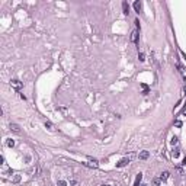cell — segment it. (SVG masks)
<instances>
[{"instance_id":"obj_1","label":"cell","mask_w":186,"mask_h":186,"mask_svg":"<svg viewBox=\"0 0 186 186\" xmlns=\"http://www.w3.org/2000/svg\"><path fill=\"white\" fill-rule=\"evenodd\" d=\"M87 167H93V169H97V166H99V163H97V160L96 158H92V157H89L87 158V163H84Z\"/></svg>"},{"instance_id":"obj_2","label":"cell","mask_w":186,"mask_h":186,"mask_svg":"<svg viewBox=\"0 0 186 186\" xmlns=\"http://www.w3.org/2000/svg\"><path fill=\"white\" fill-rule=\"evenodd\" d=\"M10 86H12L13 89H16V90H20V89L23 87V83L15 79V80H12V81H10Z\"/></svg>"},{"instance_id":"obj_3","label":"cell","mask_w":186,"mask_h":186,"mask_svg":"<svg viewBox=\"0 0 186 186\" xmlns=\"http://www.w3.org/2000/svg\"><path fill=\"white\" fill-rule=\"evenodd\" d=\"M131 158H132V154H131L129 157H125V158H122L121 162H118V163H116V167H124V166H126V164L129 163V160H131Z\"/></svg>"},{"instance_id":"obj_4","label":"cell","mask_w":186,"mask_h":186,"mask_svg":"<svg viewBox=\"0 0 186 186\" xmlns=\"http://www.w3.org/2000/svg\"><path fill=\"white\" fill-rule=\"evenodd\" d=\"M131 42H134V44L138 42V29H134L131 32Z\"/></svg>"},{"instance_id":"obj_5","label":"cell","mask_w":186,"mask_h":186,"mask_svg":"<svg viewBox=\"0 0 186 186\" xmlns=\"http://www.w3.org/2000/svg\"><path fill=\"white\" fill-rule=\"evenodd\" d=\"M148 157H150V153H148V151H147V150H144V151H141V153L138 154V158H140V160H147Z\"/></svg>"},{"instance_id":"obj_6","label":"cell","mask_w":186,"mask_h":186,"mask_svg":"<svg viewBox=\"0 0 186 186\" xmlns=\"http://www.w3.org/2000/svg\"><path fill=\"white\" fill-rule=\"evenodd\" d=\"M122 10H124V15H128L129 13V6L126 2H122Z\"/></svg>"},{"instance_id":"obj_7","label":"cell","mask_w":186,"mask_h":186,"mask_svg":"<svg viewBox=\"0 0 186 186\" xmlns=\"http://www.w3.org/2000/svg\"><path fill=\"white\" fill-rule=\"evenodd\" d=\"M10 129L16 134H20V128H19V125H16V124H10Z\"/></svg>"},{"instance_id":"obj_8","label":"cell","mask_w":186,"mask_h":186,"mask_svg":"<svg viewBox=\"0 0 186 186\" xmlns=\"http://www.w3.org/2000/svg\"><path fill=\"white\" fill-rule=\"evenodd\" d=\"M141 179H142V174H141V173H138V174H137V179H135V182H134V186H140Z\"/></svg>"},{"instance_id":"obj_9","label":"cell","mask_w":186,"mask_h":186,"mask_svg":"<svg viewBox=\"0 0 186 186\" xmlns=\"http://www.w3.org/2000/svg\"><path fill=\"white\" fill-rule=\"evenodd\" d=\"M134 9H135V12L140 13V10H141V3H140V2H135V3H134Z\"/></svg>"},{"instance_id":"obj_10","label":"cell","mask_w":186,"mask_h":186,"mask_svg":"<svg viewBox=\"0 0 186 186\" xmlns=\"http://www.w3.org/2000/svg\"><path fill=\"white\" fill-rule=\"evenodd\" d=\"M169 174H170L169 172H163L162 176H160V179H162V180H167V179H169Z\"/></svg>"},{"instance_id":"obj_11","label":"cell","mask_w":186,"mask_h":186,"mask_svg":"<svg viewBox=\"0 0 186 186\" xmlns=\"http://www.w3.org/2000/svg\"><path fill=\"white\" fill-rule=\"evenodd\" d=\"M45 126H47V128H48L49 131H54V129H55V128H54V125H53L51 122H49V121H47V122H45Z\"/></svg>"},{"instance_id":"obj_12","label":"cell","mask_w":186,"mask_h":186,"mask_svg":"<svg viewBox=\"0 0 186 186\" xmlns=\"http://www.w3.org/2000/svg\"><path fill=\"white\" fill-rule=\"evenodd\" d=\"M179 154H180V150H179V148H174V150H173V153H172V156H173L174 158L179 157Z\"/></svg>"},{"instance_id":"obj_13","label":"cell","mask_w":186,"mask_h":186,"mask_svg":"<svg viewBox=\"0 0 186 186\" xmlns=\"http://www.w3.org/2000/svg\"><path fill=\"white\" fill-rule=\"evenodd\" d=\"M160 180H162L160 177H154L153 179V186H160Z\"/></svg>"},{"instance_id":"obj_14","label":"cell","mask_w":186,"mask_h":186,"mask_svg":"<svg viewBox=\"0 0 186 186\" xmlns=\"http://www.w3.org/2000/svg\"><path fill=\"white\" fill-rule=\"evenodd\" d=\"M6 144H7V147H13V146H15V141H13V140H7Z\"/></svg>"},{"instance_id":"obj_15","label":"cell","mask_w":186,"mask_h":186,"mask_svg":"<svg viewBox=\"0 0 186 186\" xmlns=\"http://www.w3.org/2000/svg\"><path fill=\"white\" fill-rule=\"evenodd\" d=\"M13 182H15V183H18V182H20V176H19V174H16V176L13 177Z\"/></svg>"},{"instance_id":"obj_16","label":"cell","mask_w":186,"mask_h":186,"mask_svg":"<svg viewBox=\"0 0 186 186\" xmlns=\"http://www.w3.org/2000/svg\"><path fill=\"white\" fill-rule=\"evenodd\" d=\"M57 186H67V182H64V180H58Z\"/></svg>"},{"instance_id":"obj_17","label":"cell","mask_w":186,"mask_h":186,"mask_svg":"<svg viewBox=\"0 0 186 186\" xmlns=\"http://www.w3.org/2000/svg\"><path fill=\"white\" fill-rule=\"evenodd\" d=\"M138 58H140V61H144V60H146V58H144V54H142V53L138 54Z\"/></svg>"},{"instance_id":"obj_18","label":"cell","mask_w":186,"mask_h":186,"mask_svg":"<svg viewBox=\"0 0 186 186\" xmlns=\"http://www.w3.org/2000/svg\"><path fill=\"white\" fill-rule=\"evenodd\" d=\"M172 144H173V146H174V144H177V138H176V137H173V138H172Z\"/></svg>"},{"instance_id":"obj_19","label":"cell","mask_w":186,"mask_h":186,"mask_svg":"<svg viewBox=\"0 0 186 186\" xmlns=\"http://www.w3.org/2000/svg\"><path fill=\"white\" fill-rule=\"evenodd\" d=\"M174 125H176V126H180V125H182V122H180V121H176V122H174Z\"/></svg>"},{"instance_id":"obj_20","label":"cell","mask_w":186,"mask_h":186,"mask_svg":"<svg viewBox=\"0 0 186 186\" xmlns=\"http://www.w3.org/2000/svg\"><path fill=\"white\" fill-rule=\"evenodd\" d=\"M183 164H185V166H186V158H183Z\"/></svg>"},{"instance_id":"obj_21","label":"cell","mask_w":186,"mask_h":186,"mask_svg":"<svg viewBox=\"0 0 186 186\" xmlns=\"http://www.w3.org/2000/svg\"><path fill=\"white\" fill-rule=\"evenodd\" d=\"M183 90H185V93H186V86H185V89H183Z\"/></svg>"},{"instance_id":"obj_22","label":"cell","mask_w":186,"mask_h":186,"mask_svg":"<svg viewBox=\"0 0 186 186\" xmlns=\"http://www.w3.org/2000/svg\"><path fill=\"white\" fill-rule=\"evenodd\" d=\"M140 186H147V185H140Z\"/></svg>"},{"instance_id":"obj_23","label":"cell","mask_w":186,"mask_h":186,"mask_svg":"<svg viewBox=\"0 0 186 186\" xmlns=\"http://www.w3.org/2000/svg\"><path fill=\"white\" fill-rule=\"evenodd\" d=\"M105 186H111V185H105Z\"/></svg>"}]
</instances>
